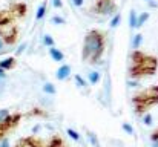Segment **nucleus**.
Wrapping results in <instances>:
<instances>
[{
  "label": "nucleus",
  "instance_id": "nucleus-5",
  "mask_svg": "<svg viewBox=\"0 0 158 147\" xmlns=\"http://www.w3.org/2000/svg\"><path fill=\"white\" fill-rule=\"evenodd\" d=\"M19 39H20V31H19L17 25H11V26H6V28L0 29V40L5 43L6 48L14 46L19 42Z\"/></svg>",
  "mask_w": 158,
  "mask_h": 147
},
{
  "label": "nucleus",
  "instance_id": "nucleus-22",
  "mask_svg": "<svg viewBox=\"0 0 158 147\" xmlns=\"http://www.w3.org/2000/svg\"><path fill=\"white\" fill-rule=\"evenodd\" d=\"M32 115H40V116H48V113L45 112V110H42V109H31V112L28 113V116H32Z\"/></svg>",
  "mask_w": 158,
  "mask_h": 147
},
{
  "label": "nucleus",
  "instance_id": "nucleus-11",
  "mask_svg": "<svg viewBox=\"0 0 158 147\" xmlns=\"http://www.w3.org/2000/svg\"><path fill=\"white\" fill-rule=\"evenodd\" d=\"M71 71H72V67H71L69 64H61V66L57 69V72H55V78H57L58 81H64V80L71 75Z\"/></svg>",
  "mask_w": 158,
  "mask_h": 147
},
{
  "label": "nucleus",
  "instance_id": "nucleus-34",
  "mask_svg": "<svg viewBox=\"0 0 158 147\" xmlns=\"http://www.w3.org/2000/svg\"><path fill=\"white\" fill-rule=\"evenodd\" d=\"M6 77V71H3L2 67H0V78H5Z\"/></svg>",
  "mask_w": 158,
  "mask_h": 147
},
{
  "label": "nucleus",
  "instance_id": "nucleus-18",
  "mask_svg": "<svg viewBox=\"0 0 158 147\" xmlns=\"http://www.w3.org/2000/svg\"><path fill=\"white\" fill-rule=\"evenodd\" d=\"M121 22V14L120 12H117V14H114V17L110 18V23H109V26L112 28V29H115L117 26H118V23Z\"/></svg>",
  "mask_w": 158,
  "mask_h": 147
},
{
  "label": "nucleus",
  "instance_id": "nucleus-17",
  "mask_svg": "<svg viewBox=\"0 0 158 147\" xmlns=\"http://www.w3.org/2000/svg\"><path fill=\"white\" fill-rule=\"evenodd\" d=\"M149 141H151V147H158V126L151 132Z\"/></svg>",
  "mask_w": 158,
  "mask_h": 147
},
{
  "label": "nucleus",
  "instance_id": "nucleus-7",
  "mask_svg": "<svg viewBox=\"0 0 158 147\" xmlns=\"http://www.w3.org/2000/svg\"><path fill=\"white\" fill-rule=\"evenodd\" d=\"M8 9L11 11L15 20H23L28 15V5L25 2H12L8 5Z\"/></svg>",
  "mask_w": 158,
  "mask_h": 147
},
{
  "label": "nucleus",
  "instance_id": "nucleus-23",
  "mask_svg": "<svg viewBox=\"0 0 158 147\" xmlns=\"http://www.w3.org/2000/svg\"><path fill=\"white\" fill-rule=\"evenodd\" d=\"M66 132H68V135H69V137H71L74 141H77V143H78V141L81 140V138H80V133H78V132H75L74 129H68Z\"/></svg>",
  "mask_w": 158,
  "mask_h": 147
},
{
  "label": "nucleus",
  "instance_id": "nucleus-8",
  "mask_svg": "<svg viewBox=\"0 0 158 147\" xmlns=\"http://www.w3.org/2000/svg\"><path fill=\"white\" fill-rule=\"evenodd\" d=\"M42 146H43V140L40 137L28 135V137L19 138L12 147H42Z\"/></svg>",
  "mask_w": 158,
  "mask_h": 147
},
{
  "label": "nucleus",
  "instance_id": "nucleus-28",
  "mask_svg": "<svg viewBox=\"0 0 158 147\" xmlns=\"http://www.w3.org/2000/svg\"><path fill=\"white\" fill-rule=\"evenodd\" d=\"M52 5H54V8H57V9H61L63 8V2L61 0H52Z\"/></svg>",
  "mask_w": 158,
  "mask_h": 147
},
{
  "label": "nucleus",
  "instance_id": "nucleus-3",
  "mask_svg": "<svg viewBox=\"0 0 158 147\" xmlns=\"http://www.w3.org/2000/svg\"><path fill=\"white\" fill-rule=\"evenodd\" d=\"M132 106L137 116H143L152 107L158 106V84H152L146 89L138 91L132 97Z\"/></svg>",
  "mask_w": 158,
  "mask_h": 147
},
{
  "label": "nucleus",
  "instance_id": "nucleus-9",
  "mask_svg": "<svg viewBox=\"0 0 158 147\" xmlns=\"http://www.w3.org/2000/svg\"><path fill=\"white\" fill-rule=\"evenodd\" d=\"M42 147H69V144L66 143V140H64L61 135L54 133L46 141H43V146Z\"/></svg>",
  "mask_w": 158,
  "mask_h": 147
},
{
  "label": "nucleus",
  "instance_id": "nucleus-4",
  "mask_svg": "<svg viewBox=\"0 0 158 147\" xmlns=\"http://www.w3.org/2000/svg\"><path fill=\"white\" fill-rule=\"evenodd\" d=\"M23 116L25 115L22 112H9L5 118L0 120V141L8 138V135L17 129V126L22 123Z\"/></svg>",
  "mask_w": 158,
  "mask_h": 147
},
{
  "label": "nucleus",
  "instance_id": "nucleus-31",
  "mask_svg": "<svg viewBox=\"0 0 158 147\" xmlns=\"http://www.w3.org/2000/svg\"><path fill=\"white\" fill-rule=\"evenodd\" d=\"M72 3H74L77 8H81V6H83V3H85V0H72Z\"/></svg>",
  "mask_w": 158,
  "mask_h": 147
},
{
  "label": "nucleus",
  "instance_id": "nucleus-20",
  "mask_svg": "<svg viewBox=\"0 0 158 147\" xmlns=\"http://www.w3.org/2000/svg\"><path fill=\"white\" fill-rule=\"evenodd\" d=\"M141 42H143V34H137L132 40V49H140Z\"/></svg>",
  "mask_w": 158,
  "mask_h": 147
},
{
  "label": "nucleus",
  "instance_id": "nucleus-24",
  "mask_svg": "<svg viewBox=\"0 0 158 147\" xmlns=\"http://www.w3.org/2000/svg\"><path fill=\"white\" fill-rule=\"evenodd\" d=\"M43 43H45L48 48H52V46H55V42H54V39L49 35V34H46V35L43 37Z\"/></svg>",
  "mask_w": 158,
  "mask_h": 147
},
{
  "label": "nucleus",
  "instance_id": "nucleus-29",
  "mask_svg": "<svg viewBox=\"0 0 158 147\" xmlns=\"http://www.w3.org/2000/svg\"><path fill=\"white\" fill-rule=\"evenodd\" d=\"M123 129H124V130H126L127 133H131V135H134V129H132V127H131V126H129L127 123H124V124H123Z\"/></svg>",
  "mask_w": 158,
  "mask_h": 147
},
{
  "label": "nucleus",
  "instance_id": "nucleus-36",
  "mask_svg": "<svg viewBox=\"0 0 158 147\" xmlns=\"http://www.w3.org/2000/svg\"><path fill=\"white\" fill-rule=\"evenodd\" d=\"M0 54H2V52H0Z\"/></svg>",
  "mask_w": 158,
  "mask_h": 147
},
{
  "label": "nucleus",
  "instance_id": "nucleus-14",
  "mask_svg": "<svg viewBox=\"0 0 158 147\" xmlns=\"http://www.w3.org/2000/svg\"><path fill=\"white\" fill-rule=\"evenodd\" d=\"M46 11H48V2H43L39 8H37V14H35V20L40 22L43 20V17L46 15Z\"/></svg>",
  "mask_w": 158,
  "mask_h": 147
},
{
  "label": "nucleus",
  "instance_id": "nucleus-30",
  "mask_svg": "<svg viewBox=\"0 0 158 147\" xmlns=\"http://www.w3.org/2000/svg\"><path fill=\"white\" fill-rule=\"evenodd\" d=\"M8 113H9V109H0V120L5 118Z\"/></svg>",
  "mask_w": 158,
  "mask_h": 147
},
{
  "label": "nucleus",
  "instance_id": "nucleus-35",
  "mask_svg": "<svg viewBox=\"0 0 158 147\" xmlns=\"http://www.w3.org/2000/svg\"><path fill=\"white\" fill-rule=\"evenodd\" d=\"M146 2H149V3H152V2H154V0H146Z\"/></svg>",
  "mask_w": 158,
  "mask_h": 147
},
{
  "label": "nucleus",
  "instance_id": "nucleus-21",
  "mask_svg": "<svg viewBox=\"0 0 158 147\" xmlns=\"http://www.w3.org/2000/svg\"><path fill=\"white\" fill-rule=\"evenodd\" d=\"M74 80H75V83L78 84V88H88V83H86V80L85 78H81V75H74Z\"/></svg>",
  "mask_w": 158,
  "mask_h": 147
},
{
  "label": "nucleus",
  "instance_id": "nucleus-2",
  "mask_svg": "<svg viewBox=\"0 0 158 147\" xmlns=\"http://www.w3.org/2000/svg\"><path fill=\"white\" fill-rule=\"evenodd\" d=\"M106 39L107 34L103 29L92 28L86 31L83 39V46H81V61L91 66L100 63L106 49Z\"/></svg>",
  "mask_w": 158,
  "mask_h": 147
},
{
  "label": "nucleus",
  "instance_id": "nucleus-25",
  "mask_svg": "<svg viewBox=\"0 0 158 147\" xmlns=\"http://www.w3.org/2000/svg\"><path fill=\"white\" fill-rule=\"evenodd\" d=\"M51 22H52L54 25H66V20H64L61 15H52Z\"/></svg>",
  "mask_w": 158,
  "mask_h": 147
},
{
  "label": "nucleus",
  "instance_id": "nucleus-26",
  "mask_svg": "<svg viewBox=\"0 0 158 147\" xmlns=\"http://www.w3.org/2000/svg\"><path fill=\"white\" fill-rule=\"evenodd\" d=\"M43 91L46 92V94H51V95H55V88H54L52 83H46L45 86H43Z\"/></svg>",
  "mask_w": 158,
  "mask_h": 147
},
{
  "label": "nucleus",
  "instance_id": "nucleus-10",
  "mask_svg": "<svg viewBox=\"0 0 158 147\" xmlns=\"http://www.w3.org/2000/svg\"><path fill=\"white\" fill-rule=\"evenodd\" d=\"M15 18L14 15L11 14V11L6 8V9H0V29L2 28H6V26H11V25H15Z\"/></svg>",
  "mask_w": 158,
  "mask_h": 147
},
{
  "label": "nucleus",
  "instance_id": "nucleus-6",
  "mask_svg": "<svg viewBox=\"0 0 158 147\" xmlns=\"http://www.w3.org/2000/svg\"><path fill=\"white\" fill-rule=\"evenodd\" d=\"M91 12L98 15H114L117 14V3L115 0H95Z\"/></svg>",
  "mask_w": 158,
  "mask_h": 147
},
{
  "label": "nucleus",
  "instance_id": "nucleus-33",
  "mask_svg": "<svg viewBox=\"0 0 158 147\" xmlns=\"http://www.w3.org/2000/svg\"><path fill=\"white\" fill-rule=\"evenodd\" d=\"M6 46H5V43H3V42H2V40H0V52H2V54H3V52H5V51H6Z\"/></svg>",
  "mask_w": 158,
  "mask_h": 147
},
{
  "label": "nucleus",
  "instance_id": "nucleus-13",
  "mask_svg": "<svg viewBox=\"0 0 158 147\" xmlns=\"http://www.w3.org/2000/svg\"><path fill=\"white\" fill-rule=\"evenodd\" d=\"M49 57L52 58L54 61H57V63H61V61L64 60V54L58 48H55V46L49 48Z\"/></svg>",
  "mask_w": 158,
  "mask_h": 147
},
{
  "label": "nucleus",
  "instance_id": "nucleus-19",
  "mask_svg": "<svg viewBox=\"0 0 158 147\" xmlns=\"http://www.w3.org/2000/svg\"><path fill=\"white\" fill-rule=\"evenodd\" d=\"M129 26H131V29H135V26H137V11H131V14H129Z\"/></svg>",
  "mask_w": 158,
  "mask_h": 147
},
{
  "label": "nucleus",
  "instance_id": "nucleus-15",
  "mask_svg": "<svg viewBox=\"0 0 158 147\" xmlns=\"http://www.w3.org/2000/svg\"><path fill=\"white\" fill-rule=\"evenodd\" d=\"M149 20V12H143V14H140V15H137V29H140L146 22Z\"/></svg>",
  "mask_w": 158,
  "mask_h": 147
},
{
  "label": "nucleus",
  "instance_id": "nucleus-16",
  "mask_svg": "<svg viewBox=\"0 0 158 147\" xmlns=\"http://www.w3.org/2000/svg\"><path fill=\"white\" fill-rule=\"evenodd\" d=\"M88 80H89V83H91L92 86H95V84L100 81V74H98L97 71H91V72L88 74Z\"/></svg>",
  "mask_w": 158,
  "mask_h": 147
},
{
  "label": "nucleus",
  "instance_id": "nucleus-27",
  "mask_svg": "<svg viewBox=\"0 0 158 147\" xmlns=\"http://www.w3.org/2000/svg\"><path fill=\"white\" fill-rule=\"evenodd\" d=\"M143 121H144L146 126H151V124H152V115H149V112L144 113V115H143Z\"/></svg>",
  "mask_w": 158,
  "mask_h": 147
},
{
  "label": "nucleus",
  "instance_id": "nucleus-12",
  "mask_svg": "<svg viewBox=\"0 0 158 147\" xmlns=\"http://www.w3.org/2000/svg\"><path fill=\"white\" fill-rule=\"evenodd\" d=\"M0 67H2L3 71H6V72L15 69V67H17V58H15V57H6V58L0 60Z\"/></svg>",
  "mask_w": 158,
  "mask_h": 147
},
{
  "label": "nucleus",
  "instance_id": "nucleus-1",
  "mask_svg": "<svg viewBox=\"0 0 158 147\" xmlns=\"http://www.w3.org/2000/svg\"><path fill=\"white\" fill-rule=\"evenodd\" d=\"M158 71V57L141 49H132L129 54L127 77L132 80H143L154 77Z\"/></svg>",
  "mask_w": 158,
  "mask_h": 147
},
{
  "label": "nucleus",
  "instance_id": "nucleus-32",
  "mask_svg": "<svg viewBox=\"0 0 158 147\" xmlns=\"http://www.w3.org/2000/svg\"><path fill=\"white\" fill-rule=\"evenodd\" d=\"M0 147H9V141H8V138H5V140H2V141H0Z\"/></svg>",
  "mask_w": 158,
  "mask_h": 147
}]
</instances>
